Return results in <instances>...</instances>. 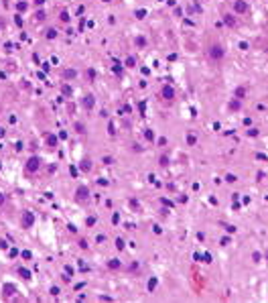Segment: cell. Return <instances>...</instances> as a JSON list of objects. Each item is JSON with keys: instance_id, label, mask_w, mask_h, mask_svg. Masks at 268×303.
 <instances>
[{"instance_id": "cell-1", "label": "cell", "mask_w": 268, "mask_h": 303, "mask_svg": "<svg viewBox=\"0 0 268 303\" xmlns=\"http://www.w3.org/2000/svg\"><path fill=\"white\" fill-rule=\"evenodd\" d=\"M35 214L31 212V209H27V212H22V216H20V228H33L35 224Z\"/></svg>"}, {"instance_id": "cell-2", "label": "cell", "mask_w": 268, "mask_h": 303, "mask_svg": "<svg viewBox=\"0 0 268 303\" xmlns=\"http://www.w3.org/2000/svg\"><path fill=\"white\" fill-rule=\"evenodd\" d=\"M87 197H89V189H87L85 185H79L77 191H75V199H77V202H85Z\"/></svg>"}, {"instance_id": "cell-3", "label": "cell", "mask_w": 268, "mask_h": 303, "mask_svg": "<svg viewBox=\"0 0 268 303\" xmlns=\"http://www.w3.org/2000/svg\"><path fill=\"white\" fill-rule=\"evenodd\" d=\"M39 167H41V159L39 157H31V159L27 161V171L28 173H35Z\"/></svg>"}, {"instance_id": "cell-4", "label": "cell", "mask_w": 268, "mask_h": 303, "mask_svg": "<svg viewBox=\"0 0 268 303\" xmlns=\"http://www.w3.org/2000/svg\"><path fill=\"white\" fill-rule=\"evenodd\" d=\"M209 55H211V59L221 61V57H223V49H221V45H213L211 51H209Z\"/></svg>"}, {"instance_id": "cell-5", "label": "cell", "mask_w": 268, "mask_h": 303, "mask_svg": "<svg viewBox=\"0 0 268 303\" xmlns=\"http://www.w3.org/2000/svg\"><path fill=\"white\" fill-rule=\"evenodd\" d=\"M162 98L169 100V102H173L175 100V90L171 88V86H162Z\"/></svg>"}, {"instance_id": "cell-6", "label": "cell", "mask_w": 268, "mask_h": 303, "mask_svg": "<svg viewBox=\"0 0 268 303\" xmlns=\"http://www.w3.org/2000/svg\"><path fill=\"white\" fill-rule=\"evenodd\" d=\"M236 12H248V2H244V0H238L234 4Z\"/></svg>"}, {"instance_id": "cell-7", "label": "cell", "mask_w": 268, "mask_h": 303, "mask_svg": "<svg viewBox=\"0 0 268 303\" xmlns=\"http://www.w3.org/2000/svg\"><path fill=\"white\" fill-rule=\"evenodd\" d=\"M83 106H85V110H92V108H94V96L92 94H87L85 98H83Z\"/></svg>"}, {"instance_id": "cell-8", "label": "cell", "mask_w": 268, "mask_h": 303, "mask_svg": "<svg viewBox=\"0 0 268 303\" xmlns=\"http://www.w3.org/2000/svg\"><path fill=\"white\" fill-rule=\"evenodd\" d=\"M244 96H246V88H244V86H240V88L236 90V98H238V100H242Z\"/></svg>"}, {"instance_id": "cell-9", "label": "cell", "mask_w": 268, "mask_h": 303, "mask_svg": "<svg viewBox=\"0 0 268 303\" xmlns=\"http://www.w3.org/2000/svg\"><path fill=\"white\" fill-rule=\"evenodd\" d=\"M45 19H47V16H45V10H37V12H35V20L41 22V20H45Z\"/></svg>"}, {"instance_id": "cell-10", "label": "cell", "mask_w": 268, "mask_h": 303, "mask_svg": "<svg viewBox=\"0 0 268 303\" xmlns=\"http://www.w3.org/2000/svg\"><path fill=\"white\" fill-rule=\"evenodd\" d=\"M18 275L22 277V279H27V281H28V279H31V273H28L27 269H18Z\"/></svg>"}, {"instance_id": "cell-11", "label": "cell", "mask_w": 268, "mask_h": 303, "mask_svg": "<svg viewBox=\"0 0 268 303\" xmlns=\"http://www.w3.org/2000/svg\"><path fill=\"white\" fill-rule=\"evenodd\" d=\"M134 43H136L138 47H144V45H146V41H144V37H136V39H134Z\"/></svg>"}, {"instance_id": "cell-12", "label": "cell", "mask_w": 268, "mask_h": 303, "mask_svg": "<svg viewBox=\"0 0 268 303\" xmlns=\"http://www.w3.org/2000/svg\"><path fill=\"white\" fill-rule=\"evenodd\" d=\"M57 37V31L55 29H47V39H55Z\"/></svg>"}, {"instance_id": "cell-13", "label": "cell", "mask_w": 268, "mask_h": 303, "mask_svg": "<svg viewBox=\"0 0 268 303\" xmlns=\"http://www.w3.org/2000/svg\"><path fill=\"white\" fill-rule=\"evenodd\" d=\"M108 267H110V269H118V267H120V263H118L116 258H112V260L108 263Z\"/></svg>"}, {"instance_id": "cell-14", "label": "cell", "mask_w": 268, "mask_h": 303, "mask_svg": "<svg viewBox=\"0 0 268 303\" xmlns=\"http://www.w3.org/2000/svg\"><path fill=\"white\" fill-rule=\"evenodd\" d=\"M12 291H14V285H4V293L6 295H12Z\"/></svg>"}, {"instance_id": "cell-15", "label": "cell", "mask_w": 268, "mask_h": 303, "mask_svg": "<svg viewBox=\"0 0 268 303\" xmlns=\"http://www.w3.org/2000/svg\"><path fill=\"white\" fill-rule=\"evenodd\" d=\"M47 142L51 145V147H55V145H57V138H55L53 134H49V136H47Z\"/></svg>"}, {"instance_id": "cell-16", "label": "cell", "mask_w": 268, "mask_h": 303, "mask_svg": "<svg viewBox=\"0 0 268 303\" xmlns=\"http://www.w3.org/2000/svg\"><path fill=\"white\" fill-rule=\"evenodd\" d=\"M81 169H83V171H89V169H92L89 161H81Z\"/></svg>"}, {"instance_id": "cell-17", "label": "cell", "mask_w": 268, "mask_h": 303, "mask_svg": "<svg viewBox=\"0 0 268 303\" xmlns=\"http://www.w3.org/2000/svg\"><path fill=\"white\" fill-rule=\"evenodd\" d=\"M116 248H124V240H120V238H116Z\"/></svg>"}, {"instance_id": "cell-18", "label": "cell", "mask_w": 268, "mask_h": 303, "mask_svg": "<svg viewBox=\"0 0 268 303\" xmlns=\"http://www.w3.org/2000/svg\"><path fill=\"white\" fill-rule=\"evenodd\" d=\"M75 128H77V132H85V128H83V124H81V122H77V124H75Z\"/></svg>"}, {"instance_id": "cell-19", "label": "cell", "mask_w": 268, "mask_h": 303, "mask_svg": "<svg viewBox=\"0 0 268 303\" xmlns=\"http://www.w3.org/2000/svg\"><path fill=\"white\" fill-rule=\"evenodd\" d=\"M126 63H128V67H134V63H136V61H134L132 57H128V59H126Z\"/></svg>"}, {"instance_id": "cell-20", "label": "cell", "mask_w": 268, "mask_h": 303, "mask_svg": "<svg viewBox=\"0 0 268 303\" xmlns=\"http://www.w3.org/2000/svg\"><path fill=\"white\" fill-rule=\"evenodd\" d=\"M146 138H148V141H152V138H154V132H152V130H146Z\"/></svg>"}, {"instance_id": "cell-21", "label": "cell", "mask_w": 268, "mask_h": 303, "mask_svg": "<svg viewBox=\"0 0 268 303\" xmlns=\"http://www.w3.org/2000/svg\"><path fill=\"white\" fill-rule=\"evenodd\" d=\"M229 108H232V110H238V108H240V102H234V104H229Z\"/></svg>"}, {"instance_id": "cell-22", "label": "cell", "mask_w": 268, "mask_h": 303, "mask_svg": "<svg viewBox=\"0 0 268 303\" xmlns=\"http://www.w3.org/2000/svg\"><path fill=\"white\" fill-rule=\"evenodd\" d=\"M226 22H228V25H234V19H229V14H226Z\"/></svg>"}, {"instance_id": "cell-23", "label": "cell", "mask_w": 268, "mask_h": 303, "mask_svg": "<svg viewBox=\"0 0 268 303\" xmlns=\"http://www.w3.org/2000/svg\"><path fill=\"white\" fill-rule=\"evenodd\" d=\"M43 2H45V0H35V4H39V6L43 4Z\"/></svg>"}, {"instance_id": "cell-24", "label": "cell", "mask_w": 268, "mask_h": 303, "mask_svg": "<svg viewBox=\"0 0 268 303\" xmlns=\"http://www.w3.org/2000/svg\"><path fill=\"white\" fill-rule=\"evenodd\" d=\"M2 136H4V128H0V138H2Z\"/></svg>"}, {"instance_id": "cell-25", "label": "cell", "mask_w": 268, "mask_h": 303, "mask_svg": "<svg viewBox=\"0 0 268 303\" xmlns=\"http://www.w3.org/2000/svg\"><path fill=\"white\" fill-rule=\"evenodd\" d=\"M2 199H4V197H2V196H0V203H2Z\"/></svg>"}]
</instances>
